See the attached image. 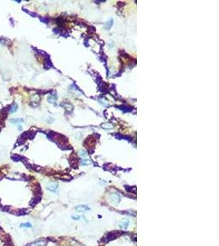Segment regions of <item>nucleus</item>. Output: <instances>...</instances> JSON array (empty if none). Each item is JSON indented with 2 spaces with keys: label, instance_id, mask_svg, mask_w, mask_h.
<instances>
[{
  "label": "nucleus",
  "instance_id": "1",
  "mask_svg": "<svg viewBox=\"0 0 219 246\" xmlns=\"http://www.w3.org/2000/svg\"><path fill=\"white\" fill-rule=\"evenodd\" d=\"M47 189L52 192H55L57 190V184L55 182H49L47 185Z\"/></svg>",
  "mask_w": 219,
  "mask_h": 246
},
{
  "label": "nucleus",
  "instance_id": "2",
  "mask_svg": "<svg viewBox=\"0 0 219 246\" xmlns=\"http://www.w3.org/2000/svg\"><path fill=\"white\" fill-rule=\"evenodd\" d=\"M111 199L112 200V202L114 203H118L120 202V196L116 193H113L111 195Z\"/></svg>",
  "mask_w": 219,
  "mask_h": 246
},
{
  "label": "nucleus",
  "instance_id": "3",
  "mask_svg": "<svg viewBox=\"0 0 219 246\" xmlns=\"http://www.w3.org/2000/svg\"><path fill=\"white\" fill-rule=\"evenodd\" d=\"M76 210L77 212H85V211L90 210V208H88L87 206H85V205H81V206H77L76 208Z\"/></svg>",
  "mask_w": 219,
  "mask_h": 246
},
{
  "label": "nucleus",
  "instance_id": "4",
  "mask_svg": "<svg viewBox=\"0 0 219 246\" xmlns=\"http://www.w3.org/2000/svg\"><path fill=\"white\" fill-rule=\"evenodd\" d=\"M45 245H46V243L44 240H39V241H36L31 245V246H45Z\"/></svg>",
  "mask_w": 219,
  "mask_h": 246
},
{
  "label": "nucleus",
  "instance_id": "5",
  "mask_svg": "<svg viewBox=\"0 0 219 246\" xmlns=\"http://www.w3.org/2000/svg\"><path fill=\"white\" fill-rule=\"evenodd\" d=\"M31 226H32V225L31 223H22V224H21V227H29V228H31Z\"/></svg>",
  "mask_w": 219,
  "mask_h": 246
}]
</instances>
